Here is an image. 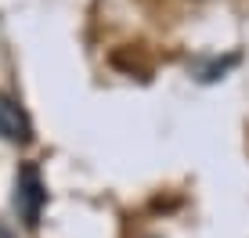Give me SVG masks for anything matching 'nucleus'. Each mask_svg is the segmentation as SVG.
<instances>
[{
    "label": "nucleus",
    "mask_w": 249,
    "mask_h": 238,
    "mask_svg": "<svg viewBox=\"0 0 249 238\" xmlns=\"http://www.w3.org/2000/svg\"><path fill=\"white\" fill-rule=\"evenodd\" d=\"M0 141L7 144H29L33 141V123L25 116V108L11 94L0 90Z\"/></svg>",
    "instance_id": "2"
},
{
    "label": "nucleus",
    "mask_w": 249,
    "mask_h": 238,
    "mask_svg": "<svg viewBox=\"0 0 249 238\" xmlns=\"http://www.w3.org/2000/svg\"><path fill=\"white\" fill-rule=\"evenodd\" d=\"M47 206V188H44V177L33 163H22L18 177H15V213L25 227H36L40 217H44Z\"/></svg>",
    "instance_id": "1"
}]
</instances>
